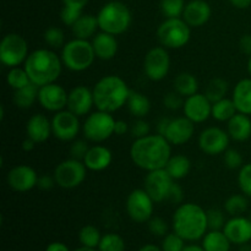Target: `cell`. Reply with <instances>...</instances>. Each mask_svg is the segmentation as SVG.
Returning a JSON list of instances; mask_svg holds the SVG:
<instances>
[{"instance_id":"cell-50","label":"cell","mask_w":251,"mask_h":251,"mask_svg":"<svg viewBox=\"0 0 251 251\" xmlns=\"http://www.w3.org/2000/svg\"><path fill=\"white\" fill-rule=\"evenodd\" d=\"M81 15H82V10L74 9V7H69V6H64L63 10H61V12H60V19L65 26L73 27L74 25L76 24V21L80 19Z\"/></svg>"},{"instance_id":"cell-43","label":"cell","mask_w":251,"mask_h":251,"mask_svg":"<svg viewBox=\"0 0 251 251\" xmlns=\"http://www.w3.org/2000/svg\"><path fill=\"white\" fill-rule=\"evenodd\" d=\"M238 184L244 195L251 198V163H247L239 169Z\"/></svg>"},{"instance_id":"cell-30","label":"cell","mask_w":251,"mask_h":251,"mask_svg":"<svg viewBox=\"0 0 251 251\" xmlns=\"http://www.w3.org/2000/svg\"><path fill=\"white\" fill-rule=\"evenodd\" d=\"M230 244L223 230H208L202 238V248L206 251H229Z\"/></svg>"},{"instance_id":"cell-27","label":"cell","mask_w":251,"mask_h":251,"mask_svg":"<svg viewBox=\"0 0 251 251\" xmlns=\"http://www.w3.org/2000/svg\"><path fill=\"white\" fill-rule=\"evenodd\" d=\"M232 100L238 113L251 115V78H243L235 85Z\"/></svg>"},{"instance_id":"cell-2","label":"cell","mask_w":251,"mask_h":251,"mask_svg":"<svg viewBox=\"0 0 251 251\" xmlns=\"http://www.w3.org/2000/svg\"><path fill=\"white\" fill-rule=\"evenodd\" d=\"M61 58L50 48H41L31 51L24 64L32 83L38 87L56 82L63 71Z\"/></svg>"},{"instance_id":"cell-51","label":"cell","mask_w":251,"mask_h":251,"mask_svg":"<svg viewBox=\"0 0 251 251\" xmlns=\"http://www.w3.org/2000/svg\"><path fill=\"white\" fill-rule=\"evenodd\" d=\"M184 200V191L181 189V186L179 184H176L174 181V184L172 185L171 191H169V196H168V201L173 203H181Z\"/></svg>"},{"instance_id":"cell-45","label":"cell","mask_w":251,"mask_h":251,"mask_svg":"<svg viewBox=\"0 0 251 251\" xmlns=\"http://www.w3.org/2000/svg\"><path fill=\"white\" fill-rule=\"evenodd\" d=\"M223 162H225V166L229 169H240L244 166L242 153L234 149H228L223 153Z\"/></svg>"},{"instance_id":"cell-21","label":"cell","mask_w":251,"mask_h":251,"mask_svg":"<svg viewBox=\"0 0 251 251\" xmlns=\"http://www.w3.org/2000/svg\"><path fill=\"white\" fill-rule=\"evenodd\" d=\"M223 232L232 244H247L251 240V220L244 216L232 217L226 222Z\"/></svg>"},{"instance_id":"cell-32","label":"cell","mask_w":251,"mask_h":251,"mask_svg":"<svg viewBox=\"0 0 251 251\" xmlns=\"http://www.w3.org/2000/svg\"><path fill=\"white\" fill-rule=\"evenodd\" d=\"M173 87L176 92L181 95L183 97H189L195 93H198L199 90V81L193 74L190 73H180L174 78Z\"/></svg>"},{"instance_id":"cell-8","label":"cell","mask_w":251,"mask_h":251,"mask_svg":"<svg viewBox=\"0 0 251 251\" xmlns=\"http://www.w3.org/2000/svg\"><path fill=\"white\" fill-rule=\"evenodd\" d=\"M115 122L112 113L97 109L86 118L82 125L83 136L87 141L100 144L114 135Z\"/></svg>"},{"instance_id":"cell-31","label":"cell","mask_w":251,"mask_h":251,"mask_svg":"<svg viewBox=\"0 0 251 251\" xmlns=\"http://www.w3.org/2000/svg\"><path fill=\"white\" fill-rule=\"evenodd\" d=\"M127 109L135 118H145L151 110V102L144 93L131 91L127 100Z\"/></svg>"},{"instance_id":"cell-15","label":"cell","mask_w":251,"mask_h":251,"mask_svg":"<svg viewBox=\"0 0 251 251\" xmlns=\"http://www.w3.org/2000/svg\"><path fill=\"white\" fill-rule=\"evenodd\" d=\"M230 136L226 130L217 126L206 127L199 136V147L208 156L222 154L229 147Z\"/></svg>"},{"instance_id":"cell-4","label":"cell","mask_w":251,"mask_h":251,"mask_svg":"<svg viewBox=\"0 0 251 251\" xmlns=\"http://www.w3.org/2000/svg\"><path fill=\"white\" fill-rule=\"evenodd\" d=\"M95 107L103 112L114 113L126 105L131 90L124 78L118 75H107L96 82L92 88Z\"/></svg>"},{"instance_id":"cell-62","label":"cell","mask_w":251,"mask_h":251,"mask_svg":"<svg viewBox=\"0 0 251 251\" xmlns=\"http://www.w3.org/2000/svg\"><path fill=\"white\" fill-rule=\"evenodd\" d=\"M74 251H97L96 250V248H88V247H81V248H77V249H75Z\"/></svg>"},{"instance_id":"cell-1","label":"cell","mask_w":251,"mask_h":251,"mask_svg":"<svg viewBox=\"0 0 251 251\" xmlns=\"http://www.w3.org/2000/svg\"><path fill=\"white\" fill-rule=\"evenodd\" d=\"M172 157V145L159 134L136 139L130 147V158L137 168L146 172L166 168Z\"/></svg>"},{"instance_id":"cell-39","label":"cell","mask_w":251,"mask_h":251,"mask_svg":"<svg viewBox=\"0 0 251 251\" xmlns=\"http://www.w3.org/2000/svg\"><path fill=\"white\" fill-rule=\"evenodd\" d=\"M98 251H125V242L117 233H107L102 235Z\"/></svg>"},{"instance_id":"cell-29","label":"cell","mask_w":251,"mask_h":251,"mask_svg":"<svg viewBox=\"0 0 251 251\" xmlns=\"http://www.w3.org/2000/svg\"><path fill=\"white\" fill-rule=\"evenodd\" d=\"M164 169L168 172L169 176L174 180H180V179H184L190 173L191 162L184 154H172Z\"/></svg>"},{"instance_id":"cell-18","label":"cell","mask_w":251,"mask_h":251,"mask_svg":"<svg viewBox=\"0 0 251 251\" xmlns=\"http://www.w3.org/2000/svg\"><path fill=\"white\" fill-rule=\"evenodd\" d=\"M183 113L193 123L201 124L208 120L212 114V102L206 97L205 93L198 92L185 98Z\"/></svg>"},{"instance_id":"cell-6","label":"cell","mask_w":251,"mask_h":251,"mask_svg":"<svg viewBox=\"0 0 251 251\" xmlns=\"http://www.w3.org/2000/svg\"><path fill=\"white\" fill-rule=\"evenodd\" d=\"M60 58L66 69L74 73H82L95 63L96 54L91 41L74 38L61 48Z\"/></svg>"},{"instance_id":"cell-47","label":"cell","mask_w":251,"mask_h":251,"mask_svg":"<svg viewBox=\"0 0 251 251\" xmlns=\"http://www.w3.org/2000/svg\"><path fill=\"white\" fill-rule=\"evenodd\" d=\"M149 229L154 237H166L168 234V225L162 217H153L147 222Z\"/></svg>"},{"instance_id":"cell-53","label":"cell","mask_w":251,"mask_h":251,"mask_svg":"<svg viewBox=\"0 0 251 251\" xmlns=\"http://www.w3.org/2000/svg\"><path fill=\"white\" fill-rule=\"evenodd\" d=\"M239 49L243 54L251 56V34H244L239 39Z\"/></svg>"},{"instance_id":"cell-40","label":"cell","mask_w":251,"mask_h":251,"mask_svg":"<svg viewBox=\"0 0 251 251\" xmlns=\"http://www.w3.org/2000/svg\"><path fill=\"white\" fill-rule=\"evenodd\" d=\"M185 5L184 0H161V11L166 19L181 17Z\"/></svg>"},{"instance_id":"cell-42","label":"cell","mask_w":251,"mask_h":251,"mask_svg":"<svg viewBox=\"0 0 251 251\" xmlns=\"http://www.w3.org/2000/svg\"><path fill=\"white\" fill-rule=\"evenodd\" d=\"M184 248H185V240L176 232L168 233L166 237H163L162 251H183Z\"/></svg>"},{"instance_id":"cell-37","label":"cell","mask_w":251,"mask_h":251,"mask_svg":"<svg viewBox=\"0 0 251 251\" xmlns=\"http://www.w3.org/2000/svg\"><path fill=\"white\" fill-rule=\"evenodd\" d=\"M6 82L10 87L14 91L20 90V88L25 87V86L29 85L31 80L28 77V74L25 70V68H11L6 75Z\"/></svg>"},{"instance_id":"cell-7","label":"cell","mask_w":251,"mask_h":251,"mask_svg":"<svg viewBox=\"0 0 251 251\" xmlns=\"http://www.w3.org/2000/svg\"><path fill=\"white\" fill-rule=\"evenodd\" d=\"M157 39L167 49H180L189 43L191 38V27L183 17L166 19L157 28Z\"/></svg>"},{"instance_id":"cell-54","label":"cell","mask_w":251,"mask_h":251,"mask_svg":"<svg viewBox=\"0 0 251 251\" xmlns=\"http://www.w3.org/2000/svg\"><path fill=\"white\" fill-rule=\"evenodd\" d=\"M127 131H130V126L127 125L126 122H124V120H117V122H115L114 135L123 136V135L126 134Z\"/></svg>"},{"instance_id":"cell-49","label":"cell","mask_w":251,"mask_h":251,"mask_svg":"<svg viewBox=\"0 0 251 251\" xmlns=\"http://www.w3.org/2000/svg\"><path fill=\"white\" fill-rule=\"evenodd\" d=\"M150 130H151V127H150L149 122H146L144 118H137L130 126V132L135 140L150 135Z\"/></svg>"},{"instance_id":"cell-36","label":"cell","mask_w":251,"mask_h":251,"mask_svg":"<svg viewBox=\"0 0 251 251\" xmlns=\"http://www.w3.org/2000/svg\"><path fill=\"white\" fill-rule=\"evenodd\" d=\"M228 92V82L222 77H215L206 86L205 95L212 103L226 98Z\"/></svg>"},{"instance_id":"cell-56","label":"cell","mask_w":251,"mask_h":251,"mask_svg":"<svg viewBox=\"0 0 251 251\" xmlns=\"http://www.w3.org/2000/svg\"><path fill=\"white\" fill-rule=\"evenodd\" d=\"M46 251H70V250H69L68 245H65L64 243L54 242V243H50V244L47 247Z\"/></svg>"},{"instance_id":"cell-55","label":"cell","mask_w":251,"mask_h":251,"mask_svg":"<svg viewBox=\"0 0 251 251\" xmlns=\"http://www.w3.org/2000/svg\"><path fill=\"white\" fill-rule=\"evenodd\" d=\"M90 0H63L64 6L74 7V9L83 10L86 7V5L88 4Z\"/></svg>"},{"instance_id":"cell-11","label":"cell","mask_w":251,"mask_h":251,"mask_svg":"<svg viewBox=\"0 0 251 251\" xmlns=\"http://www.w3.org/2000/svg\"><path fill=\"white\" fill-rule=\"evenodd\" d=\"M127 216L136 223H146L153 216L154 201L145 189H135L125 202Z\"/></svg>"},{"instance_id":"cell-46","label":"cell","mask_w":251,"mask_h":251,"mask_svg":"<svg viewBox=\"0 0 251 251\" xmlns=\"http://www.w3.org/2000/svg\"><path fill=\"white\" fill-rule=\"evenodd\" d=\"M90 147L91 146H88V142L86 139L74 140L73 144L70 145V149H69L71 158L78 159V161H83V158H85V156L87 154Z\"/></svg>"},{"instance_id":"cell-52","label":"cell","mask_w":251,"mask_h":251,"mask_svg":"<svg viewBox=\"0 0 251 251\" xmlns=\"http://www.w3.org/2000/svg\"><path fill=\"white\" fill-rule=\"evenodd\" d=\"M56 185V181L54 176H49V174H43V176H38V183H37V186L42 190H50L54 186Z\"/></svg>"},{"instance_id":"cell-12","label":"cell","mask_w":251,"mask_h":251,"mask_svg":"<svg viewBox=\"0 0 251 251\" xmlns=\"http://www.w3.org/2000/svg\"><path fill=\"white\" fill-rule=\"evenodd\" d=\"M171 70V56L164 47L150 49L144 59V73L151 81H162Z\"/></svg>"},{"instance_id":"cell-16","label":"cell","mask_w":251,"mask_h":251,"mask_svg":"<svg viewBox=\"0 0 251 251\" xmlns=\"http://www.w3.org/2000/svg\"><path fill=\"white\" fill-rule=\"evenodd\" d=\"M69 93L65 88L56 82L39 87L38 102L48 112H60L68 105Z\"/></svg>"},{"instance_id":"cell-10","label":"cell","mask_w":251,"mask_h":251,"mask_svg":"<svg viewBox=\"0 0 251 251\" xmlns=\"http://www.w3.org/2000/svg\"><path fill=\"white\" fill-rule=\"evenodd\" d=\"M87 167L85 166L83 161H78L75 158H68L60 162L54 169V178H55L56 185L60 188L70 190L80 186L85 181L87 176Z\"/></svg>"},{"instance_id":"cell-19","label":"cell","mask_w":251,"mask_h":251,"mask_svg":"<svg viewBox=\"0 0 251 251\" xmlns=\"http://www.w3.org/2000/svg\"><path fill=\"white\" fill-rule=\"evenodd\" d=\"M195 134V123L184 115L171 119L167 126L166 132L163 136L168 140V142L174 146H181L185 145L193 139Z\"/></svg>"},{"instance_id":"cell-57","label":"cell","mask_w":251,"mask_h":251,"mask_svg":"<svg viewBox=\"0 0 251 251\" xmlns=\"http://www.w3.org/2000/svg\"><path fill=\"white\" fill-rule=\"evenodd\" d=\"M230 4L237 9H248L251 5V0H229Z\"/></svg>"},{"instance_id":"cell-22","label":"cell","mask_w":251,"mask_h":251,"mask_svg":"<svg viewBox=\"0 0 251 251\" xmlns=\"http://www.w3.org/2000/svg\"><path fill=\"white\" fill-rule=\"evenodd\" d=\"M211 15L212 10L206 0H190L181 17L190 27H201L210 21Z\"/></svg>"},{"instance_id":"cell-24","label":"cell","mask_w":251,"mask_h":251,"mask_svg":"<svg viewBox=\"0 0 251 251\" xmlns=\"http://www.w3.org/2000/svg\"><path fill=\"white\" fill-rule=\"evenodd\" d=\"M53 135L51 120L42 113L33 114L26 123V136L33 140L36 144H43Z\"/></svg>"},{"instance_id":"cell-33","label":"cell","mask_w":251,"mask_h":251,"mask_svg":"<svg viewBox=\"0 0 251 251\" xmlns=\"http://www.w3.org/2000/svg\"><path fill=\"white\" fill-rule=\"evenodd\" d=\"M39 87L34 83L25 86L20 90L15 91L14 93V103L21 109H28L34 104L36 100H38Z\"/></svg>"},{"instance_id":"cell-5","label":"cell","mask_w":251,"mask_h":251,"mask_svg":"<svg viewBox=\"0 0 251 251\" xmlns=\"http://www.w3.org/2000/svg\"><path fill=\"white\" fill-rule=\"evenodd\" d=\"M97 19L100 31L119 36L129 29L132 21V15L124 2L113 0L100 7L97 14Z\"/></svg>"},{"instance_id":"cell-61","label":"cell","mask_w":251,"mask_h":251,"mask_svg":"<svg viewBox=\"0 0 251 251\" xmlns=\"http://www.w3.org/2000/svg\"><path fill=\"white\" fill-rule=\"evenodd\" d=\"M183 251H206L205 249H203L202 247H199V245H186L185 248H184Z\"/></svg>"},{"instance_id":"cell-63","label":"cell","mask_w":251,"mask_h":251,"mask_svg":"<svg viewBox=\"0 0 251 251\" xmlns=\"http://www.w3.org/2000/svg\"><path fill=\"white\" fill-rule=\"evenodd\" d=\"M248 71H249V74L251 76V56L249 58V61H248Z\"/></svg>"},{"instance_id":"cell-44","label":"cell","mask_w":251,"mask_h":251,"mask_svg":"<svg viewBox=\"0 0 251 251\" xmlns=\"http://www.w3.org/2000/svg\"><path fill=\"white\" fill-rule=\"evenodd\" d=\"M207 212V225L210 230H223L226 225V218L223 211L218 208H210L206 211Z\"/></svg>"},{"instance_id":"cell-23","label":"cell","mask_w":251,"mask_h":251,"mask_svg":"<svg viewBox=\"0 0 251 251\" xmlns=\"http://www.w3.org/2000/svg\"><path fill=\"white\" fill-rule=\"evenodd\" d=\"M91 43H92L96 58L103 61L112 60L117 55L118 50H119V43H118L117 36L107 33V32H98L92 38Z\"/></svg>"},{"instance_id":"cell-25","label":"cell","mask_w":251,"mask_h":251,"mask_svg":"<svg viewBox=\"0 0 251 251\" xmlns=\"http://www.w3.org/2000/svg\"><path fill=\"white\" fill-rule=\"evenodd\" d=\"M113 153L108 147L102 145L91 146L87 154L83 158V163L87 167L88 171L102 172L107 169L112 164Z\"/></svg>"},{"instance_id":"cell-17","label":"cell","mask_w":251,"mask_h":251,"mask_svg":"<svg viewBox=\"0 0 251 251\" xmlns=\"http://www.w3.org/2000/svg\"><path fill=\"white\" fill-rule=\"evenodd\" d=\"M38 176L37 172L32 167L27 164H19L9 171L6 176V183L14 191L27 193L36 188Z\"/></svg>"},{"instance_id":"cell-38","label":"cell","mask_w":251,"mask_h":251,"mask_svg":"<svg viewBox=\"0 0 251 251\" xmlns=\"http://www.w3.org/2000/svg\"><path fill=\"white\" fill-rule=\"evenodd\" d=\"M100 239H102V235H100V229L92 225L85 226L78 232V240L83 247L98 248Z\"/></svg>"},{"instance_id":"cell-59","label":"cell","mask_w":251,"mask_h":251,"mask_svg":"<svg viewBox=\"0 0 251 251\" xmlns=\"http://www.w3.org/2000/svg\"><path fill=\"white\" fill-rule=\"evenodd\" d=\"M36 145L37 144L33 141V140L29 139V137H26V139L24 140V142H22L21 147L25 152H31V151H33L34 147H36Z\"/></svg>"},{"instance_id":"cell-13","label":"cell","mask_w":251,"mask_h":251,"mask_svg":"<svg viewBox=\"0 0 251 251\" xmlns=\"http://www.w3.org/2000/svg\"><path fill=\"white\" fill-rule=\"evenodd\" d=\"M80 117L71 113L69 109L60 110L51 118V132L56 140L63 142H70L76 140L78 132L82 129Z\"/></svg>"},{"instance_id":"cell-20","label":"cell","mask_w":251,"mask_h":251,"mask_svg":"<svg viewBox=\"0 0 251 251\" xmlns=\"http://www.w3.org/2000/svg\"><path fill=\"white\" fill-rule=\"evenodd\" d=\"M93 107H95L93 91L87 86H76L69 92L66 109H69L77 117L87 115L88 113H91Z\"/></svg>"},{"instance_id":"cell-35","label":"cell","mask_w":251,"mask_h":251,"mask_svg":"<svg viewBox=\"0 0 251 251\" xmlns=\"http://www.w3.org/2000/svg\"><path fill=\"white\" fill-rule=\"evenodd\" d=\"M247 198V195H242V194H234L229 196L225 202V211L232 217L243 216L249 207Z\"/></svg>"},{"instance_id":"cell-41","label":"cell","mask_w":251,"mask_h":251,"mask_svg":"<svg viewBox=\"0 0 251 251\" xmlns=\"http://www.w3.org/2000/svg\"><path fill=\"white\" fill-rule=\"evenodd\" d=\"M44 42L50 49H59L65 46V34L59 27L51 26L44 32Z\"/></svg>"},{"instance_id":"cell-60","label":"cell","mask_w":251,"mask_h":251,"mask_svg":"<svg viewBox=\"0 0 251 251\" xmlns=\"http://www.w3.org/2000/svg\"><path fill=\"white\" fill-rule=\"evenodd\" d=\"M139 251H162V248H158L154 244H146L142 248H140Z\"/></svg>"},{"instance_id":"cell-14","label":"cell","mask_w":251,"mask_h":251,"mask_svg":"<svg viewBox=\"0 0 251 251\" xmlns=\"http://www.w3.org/2000/svg\"><path fill=\"white\" fill-rule=\"evenodd\" d=\"M174 181L176 180L169 176L166 169H157V171L147 172L144 189L153 199L154 202H163V201H168L169 191Z\"/></svg>"},{"instance_id":"cell-3","label":"cell","mask_w":251,"mask_h":251,"mask_svg":"<svg viewBox=\"0 0 251 251\" xmlns=\"http://www.w3.org/2000/svg\"><path fill=\"white\" fill-rule=\"evenodd\" d=\"M173 232L186 242H196L207 233V212L194 202L180 203L172 220Z\"/></svg>"},{"instance_id":"cell-28","label":"cell","mask_w":251,"mask_h":251,"mask_svg":"<svg viewBox=\"0 0 251 251\" xmlns=\"http://www.w3.org/2000/svg\"><path fill=\"white\" fill-rule=\"evenodd\" d=\"M98 19L97 15H81L80 19L76 21V24L71 27L73 29V34L75 38L78 39H86L90 41L91 38L98 33Z\"/></svg>"},{"instance_id":"cell-34","label":"cell","mask_w":251,"mask_h":251,"mask_svg":"<svg viewBox=\"0 0 251 251\" xmlns=\"http://www.w3.org/2000/svg\"><path fill=\"white\" fill-rule=\"evenodd\" d=\"M237 113V107H235L232 98L226 97L223 98V100H217V102L212 103V114H211V117L215 120H217V122H228V120L232 119Z\"/></svg>"},{"instance_id":"cell-9","label":"cell","mask_w":251,"mask_h":251,"mask_svg":"<svg viewBox=\"0 0 251 251\" xmlns=\"http://www.w3.org/2000/svg\"><path fill=\"white\" fill-rule=\"evenodd\" d=\"M28 44L19 33H7L0 42V61L7 68H16L25 64L28 56Z\"/></svg>"},{"instance_id":"cell-48","label":"cell","mask_w":251,"mask_h":251,"mask_svg":"<svg viewBox=\"0 0 251 251\" xmlns=\"http://www.w3.org/2000/svg\"><path fill=\"white\" fill-rule=\"evenodd\" d=\"M184 102H185V100H183V96L179 95L176 91L166 93L163 97V105L169 110L183 109Z\"/></svg>"},{"instance_id":"cell-58","label":"cell","mask_w":251,"mask_h":251,"mask_svg":"<svg viewBox=\"0 0 251 251\" xmlns=\"http://www.w3.org/2000/svg\"><path fill=\"white\" fill-rule=\"evenodd\" d=\"M169 120H171L169 118H162V119L159 120L158 124H157V134H159L163 136L164 132H166L167 126H168Z\"/></svg>"},{"instance_id":"cell-26","label":"cell","mask_w":251,"mask_h":251,"mask_svg":"<svg viewBox=\"0 0 251 251\" xmlns=\"http://www.w3.org/2000/svg\"><path fill=\"white\" fill-rule=\"evenodd\" d=\"M227 132L234 141H247L251 136V119L250 115L237 113L234 117L227 122Z\"/></svg>"}]
</instances>
